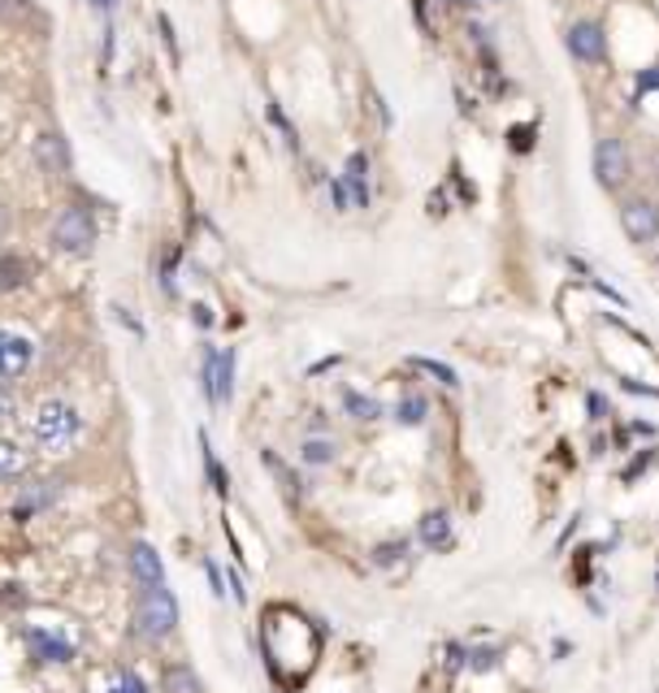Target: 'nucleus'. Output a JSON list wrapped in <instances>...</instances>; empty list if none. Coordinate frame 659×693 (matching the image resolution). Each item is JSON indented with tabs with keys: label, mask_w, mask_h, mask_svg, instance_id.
<instances>
[{
	"label": "nucleus",
	"mask_w": 659,
	"mask_h": 693,
	"mask_svg": "<svg viewBox=\"0 0 659 693\" xmlns=\"http://www.w3.org/2000/svg\"><path fill=\"white\" fill-rule=\"evenodd\" d=\"M26 451L18 447V442H9V438H0V482H18L22 473H26Z\"/></svg>",
	"instance_id": "4468645a"
},
{
	"label": "nucleus",
	"mask_w": 659,
	"mask_h": 693,
	"mask_svg": "<svg viewBox=\"0 0 659 693\" xmlns=\"http://www.w3.org/2000/svg\"><path fill=\"white\" fill-rule=\"evenodd\" d=\"M53 243H57L62 252H87V248L96 243V221H91V212L78 205L62 208L57 221H53Z\"/></svg>",
	"instance_id": "7ed1b4c3"
},
{
	"label": "nucleus",
	"mask_w": 659,
	"mask_h": 693,
	"mask_svg": "<svg viewBox=\"0 0 659 693\" xmlns=\"http://www.w3.org/2000/svg\"><path fill=\"white\" fill-rule=\"evenodd\" d=\"M135 624H140V632H144L147 641H165V637L174 632V624H178V603H174V594H169L165 585L140 590Z\"/></svg>",
	"instance_id": "f03ea898"
},
{
	"label": "nucleus",
	"mask_w": 659,
	"mask_h": 693,
	"mask_svg": "<svg viewBox=\"0 0 659 693\" xmlns=\"http://www.w3.org/2000/svg\"><path fill=\"white\" fill-rule=\"evenodd\" d=\"M620 226L634 243H651V239H659V208L651 200H629L620 208Z\"/></svg>",
	"instance_id": "6e6552de"
},
{
	"label": "nucleus",
	"mask_w": 659,
	"mask_h": 693,
	"mask_svg": "<svg viewBox=\"0 0 659 693\" xmlns=\"http://www.w3.org/2000/svg\"><path fill=\"white\" fill-rule=\"evenodd\" d=\"M26 646H31V654L40 663H70L74 659V641L48 632V628H26Z\"/></svg>",
	"instance_id": "1a4fd4ad"
},
{
	"label": "nucleus",
	"mask_w": 659,
	"mask_h": 693,
	"mask_svg": "<svg viewBox=\"0 0 659 693\" xmlns=\"http://www.w3.org/2000/svg\"><path fill=\"white\" fill-rule=\"evenodd\" d=\"M131 576L140 581V590L165 585V563H161L156 547H147V542H135V547H131Z\"/></svg>",
	"instance_id": "9b49d317"
},
{
	"label": "nucleus",
	"mask_w": 659,
	"mask_h": 693,
	"mask_svg": "<svg viewBox=\"0 0 659 693\" xmlns=\"http://www.w3.org/2000/svg\"><path fill=\"white\" fill-rule=\"evenodd\" d=\"M31 438L44 455H70L83 442V416L66 399H44L31 416Z\"/></svg>",
	"instance_id": "f257e3e1"
},
{
	"label": "nucleus",
	"mask_w": 659,
	"mask_h": 693,
	"mask_svg": "<svg viewBox=\"0 0 659 693\" xmlns=\"http://www.w3.org/2000/svg\"><path fill=\"white\" fill-rule=\"evenodd\" d=\"M417 538H421L430 551H447V547H451V516H447V512H426L421 525H417Z\"/></svg>",
	"instance_id": "f8f14e48"
},
{
	"label": "nucleus",
	"mask_w": 659,
	"mask_h": 693,
	"mask_svg": "<svg viewBox=\"0 0 659 693\" xmlns=\"http://www.w3.org/2000/svg\"><path fill=\"white\" fill-rule=\"evenodd\" d=\"M26 282V265L13 256V252H4L0 256V290H18Z\"/></svg>",
	"instance_id": "a211bd4d"
},
{
	"label": "nucleus",
	"mask_w": 659,
	"mask_h": 693,
	"mask_svg": "<svg viewBox=\"0 0 659 693\" xmlns=\"http://www.w3.org/2000/svg\"><path fill=\"white\" fill-rule=\"evenodd\" d=\"M48 503H57V490H53V482H35L26 485V494L18 498V516H31V512H40V507H48Z\"/></svg>",
	"instance_id": "dca6fc26"
},
{
	"label": "nucleus",
	"mask_w": 659,
	"mask_h": 693,
	"mask_svg": "<svg viewBox=\"0 0 659 693\" xmlns=\"http://www.w3.org/2000/svg\"><path fill=\"white\" fill-rule=\"evenodd\" d=\"M513 147L516 152H525V147H529V131H513Z\"/></svg>",
	"instance_id": "bb28decb"
},
{
	"label": "nucleus",
	"mask_w": 659,
	"mask_h": 693,
	"mask_svg": "<svg viewBox=\"0 0 659 693\" xmlns=\"http://www.w3.org/2000/svg\"><path fill=\"white\" fill-rule=\"evenodd\" d=\"M205 386H209V399L213 404H230L234 395V351H209L205 360Z\"/></svg>",
	"instance_id": "0eeeda50"
},
{
	"label": "nucleus",
	"mask_w": 659,
	"mask_h": 693,
	"mask_svg": "<svg viewBox=\"0 0 659 693\" xmlns=\"http://www.w3.org/2000/svg\"><path fill=\"white\" fill-rule=\"evenodd\" d=\"M205 464H209V477H213V490H218L221 498H226V494H230V477H226V473H221L218 455H213V451H209V442H205Z\"/></svg>",
	"instance_id": "5701e85b"
},
{
	"label": "nucleus",
	"mask_w": 659,
	"mask_h": 693,
	"mask_svg": "<svg viewBox=\"0 0 659 693\" xmlns=\"http://www.w3.org/2000/svg\"><path fill=\"white\" fill-rule=\"evenodd\" d=\"M594 174H598V183H603L607 191H616V187L629 178V147L616 135L594 143Z\"/></svg>",
	"instance_id": "20e7f679"
},
{
	"label": "nucleus",
	"mask_w": 659,
	"mask_h": 693,
	"mask_svg": "<svg viewBox=\"0 0 659 693\" xmlns=\"http://www.w3.org/2000/svg\"><path fill=\"white\" fill-rule=\"evenodd\" d=\"M395 420H399V425H421V420H426V399H421V395H404V399L395 404Z\"/></svg>",
	"instance_id": "6ab92c4d"
},
{
	"label": "nucleus",
	"mask_w": 659,
	"mask_h": 693,
	"mask_svg": "<svg viewBox=\"0 0 659 693\" xmlns=\"http://www.w3.org/2000/svg\"><path fill=\"white\" fill-rule=\"evenodd\" d=\"M413 369H421V373H430V377H435L439 386H451V391L460 386V377H455V369H447V364H439V360H426V355H417V360H413Z\"/></svg>",
	"instance_id": "412c9836"
},
{
	"label": "nucleus",
	"mask_w": 659,
	"mask_h": 693,
	"mask_svg": "<svg viewBox=\"0 0 659 693\" xmlns=\"http://www.w3.org/2000/svg\"><path fill=\"white\" fill-rule=\"evenodd\" d=\"M35 364V343L18 330H0V382H18Z\"/></svg>",
	"instance_id": "39448f33"
},
{
	"label": "nucleus",
	"mask_w": 659,
	"mask_h": 693,
	"mask_svg": "<svg viewBox=\"0 0 659 693\" xmlns=\"http://www.w3.org/2000/svg\"><path fill=\"white\" fill-rule=\"evenodd\" d=\"M35 156H40V165H44L48 174H66V169H70V152H66V139L62 135H40Z\"/></svg>",
	"instance_id": "ddd939ff"
},
{
	"label": "nucleus",
	"mask_w": 659,
	"mask_h": 693,
	"mask_svg": "<svg viewBox=\"0 0 659 693\" xmlns=\"http://www.w3.org/2000/svg\"><path fill=\"white\" fill-rule=\"evenodd\" d=\"M564 44H569V53H573L582 66L607 62V35H603L598 22H573L569 35H564Z\"/></svg>",
	"instance_id": "423d86ee"
},
{
	"label": "nucleus",
	"mask_w": 659,
	"mask_h": 693,
	"mask_svg": "<svg viewBox=\"0 0 659 693\" xmlns=\"http://www.w3.org/2000/svg\"><path fill=\"white\" fill-rule=\"evenodd\" d=\"M91 4H96V9H109V4H113V0H91Z\"/></svg>",
	"instance_id": "c756f323"
},
{
	"label": "nucleus",
	"mask_w": 659,
	"mask_h": 693,
	"mask_svg": "<svg viewBox=\"0 0 659 693\" xmlns=\"http://www.w3.org/2000/svg\"><path fill=\"white\" fill-rule=\"evenodd\" d=\"M343 408L356 416V420H377V416H382L377 399H369V395H356V391H348V395H343Z\"/></svg>",
	"instance_id": "aec40b11"
},
{
	"label": "nucleus",
	"mask_w": 659,
	"mask_h": 693,
	"mask_svg": "<svg viewBox=\"0 0 659 693\" xmlns=\"http://www.w3.org/2000/svg\"><path fill=\"white\" fill-rule=\"evenodd\" d=\"M109 693H147V685L131 672V668H122V672H113V681H109Z\"/></svg>",
	"instance_id": "4be33fe9"
},
{
	"label": "nucleus",
	"mask_w": 659,
	"mask_h": 693,
	"mask_svg": "<svg viewBox=\"0 0 659 693\" xmlns=\"http://www.w3.org/2000/svg\"><path fill=\"white\" fill-rule=\"evenodd\" d=\"M4 226H9V217H4V205H0V239H4Z\"/></svg>",
	"instance_id": "c85d7f7f"
},
{
	"label": "nucleus",
	"mask_w": 659,
	"mask_h": 693,
	"mask_svg": "<svg viewBox=\"0 0 659 693\" xmlns=\"http://www.w3.org/2000/svg\"><path fill=\"white\" fill-rule=\"evenodd\" d=\"M638 87H642V91H647V87H659V74H647V78H642Z\"/></svg>",
	"instance_id": "cd10ccee"
},
{
	"label": "nucleus",
	"mask_w": 659,
	"mask_h": 693,
	"mask_svg": "<svg viewBox=\"0 0 659 693\" xmlns=\"http://www.w3.org/2000/svg\"><path fill=\"white\" fill-rule=\"evenodd\" d=\"M209 581H213V594H226V581H221L218 563H209Z\"/></svg>",
	"instance_id": "a878e982"
},
{
	"label": "nucleus",
	"mask_w": 659,
	"mask_h": 693,
	"mask_svg": "<svg viewBox=\"0 0 659 693\" xmlns=\"http://www.w3.org/2000/svg\"><path fill=\"white\" fill-rule=\"evenodd\" d=\"M469 659H473V668H477V672H486V668H495V659H499V654H495V650H473Z\"/></svg>",
	"instance_id": "b1692460"
},
{
	"label": "nucleus",
	"mask_w": 659,
	"mask_h": 693,
	"mask_svg": "<svg viewBox=\"0 0 659 693\" xmlns=\"http://www.w3.org/2000/svg\"><path fill=\"white\" fill-rule=\"evenodd\" d=\"M343 191H348V205L369 208V156L365 152H352L348 165H343Z\"/></svg>",
	"instance_id": "9d476101"
},
{
	"label": "nucleus",
	"mask_w": 659,
	"mask_h": 693,
	"mask_svg": "<svg viewBox=\"0 0 659 693\" xmlns=\"http://www.w3.org/2000/svg\"><path fill=\"white\" fill-rule=\"evenodd\" d=\"M161 685H165V693H205L200 690V676H196L187 663H169Z\"/></svg>",
	"instance_id": "f3484780"
},
{
	"label": "nucleus",
	"mask_w": 659,
	"mask_h": 693,
	"mask_svg": "<svg viewBox=\"0 0 659 693\" xmlns=\"http://www.w3.org/2000/svg\"><path fill=\"white\" fill-rule=\"evenodd\" d=\"M404 559V542H391V547H377V563H395Z\"/></svg>",
	"instance_id": "393cba45"
},
{
	"label": "nucleus",
	"mask_w": 659,
	"mask_h": 693,
	"mask_svg": "<svg viewBox=\"0 0 659 693\" xmlns=\"http://www.w3.org/2000/svg\"><path fill=\"white\" fill-rule=\"evenodd\" d=\"M334 455H339L334 438H304V442H299V460H304V464H312V469L334 464Z\"/></svg>",
	"instance_id": "2eb2a0df"
}]
</instances>
